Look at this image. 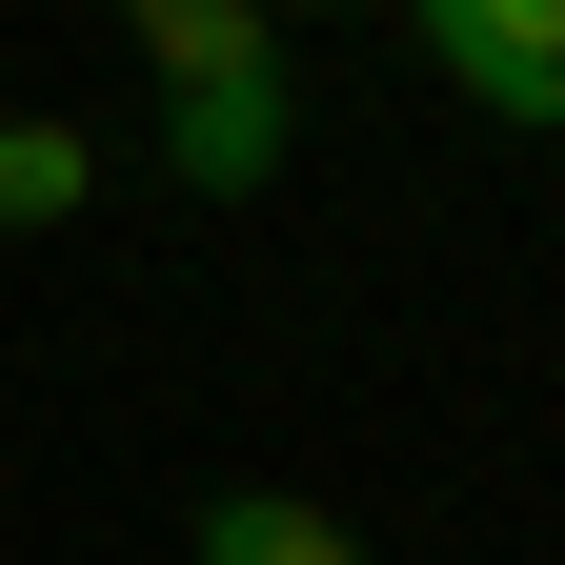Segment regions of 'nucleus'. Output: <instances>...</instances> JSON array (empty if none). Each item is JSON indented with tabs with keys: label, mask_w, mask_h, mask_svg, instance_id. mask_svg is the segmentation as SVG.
<instances>
[{
	"label": "nucleus",
	"mask_w": 565,
	"mask_h": 565,
	"mask_svg": "<svg viewBox=\"0 0 565 565\" xmlns=\"http://www.w3.org/2000/svg\"><path fill=\"white\" fill-rule=\"evenodd\" d=\"M141 61H162V121H182V182L202 202H263L282 182V61H263V0H121Z\"/></svg>",
	"instance_id": "1"
},
{
	"label": "nucleus",
	"mask_w": 565,
	"mask_h": 565,
	"mask_svg": "<svg viewBox=\"0 0 565 565\" xmlns=\"http://www.w3.org/2000/svg\"><path fill=\"white\" fill-rule=\"evenodd\" d=\"M424 61L484 121H565V0H424Z\"/></svg>",
	"instance_id": "2"
},
{
	"label": "nucleus",
	"mask_w": 565,
	"mask_h": 565,
	"mask_svg": "<svg viewBox=\"0 0 565 565\" xmlns=\"http://www.w3.org/2000/svg\"><path fill=\"white\" fill-rule=\"evenodd\" d=\"M182 565H364V525L303 505V484H202V505H182Z\"/></svg>",
	"instance_id": "3"
},
{
	"label": "nucleus",
	"mask_w": 565,
	"mask_h": 565,
	"mask_svg": "<svg viewBox=\"0 0 565 565\" xmlns=\"http://www.w3.org/2000/svg\"><path fill=\"white\" fill-rule=\"evenodd\" d=\"M82 202V121H0V223H61Z\"/></svg>",
	"instance_id": "4"
},
{
	"label": "nucleus",
	"mask_w": 565,
	"mask_h": 565,
	"mask_svg": "<svg viewBox=\"0 0 565 565\" xmlns=\"http://www.w3.org/2000/svg\"><path fill=\"white\" fill-rule=\"evenodd\" d=\"M263 21H303V0H263Z\"/></svg>",
	"instance_id": "5"
}]
</instances>
